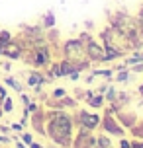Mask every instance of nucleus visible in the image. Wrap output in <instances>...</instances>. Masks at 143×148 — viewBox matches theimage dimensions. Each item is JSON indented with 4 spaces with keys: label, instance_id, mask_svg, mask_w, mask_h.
I'll use <instances>...</instances> for the list:
<instances>
[{
    "label": "nucleus",
    "instance_id": "f257e3e1",
    "mask_svg": "<svg viewBox=\"0 0 143 148\" xmlns=\"http://www.w3.org/2000/svg\"><path fill=\"white\" fill-rule=\"evenodd\" d=\"M81 121H83V125H86V127H94V125H98V115L81 113Z\"/></svg>",
    "mask_w": 143,
    "mask_h": 148
},
{
    "label": "nucleus",
    "instance_id": "f03ea898",
    "mask_svg": "<svg viewBox=\"0 0 143 148\" xmlns=\"http://www.w3.org/2000/svg\"><path fill=\"white\" fill-rule=\"evenodd\" d=\"M88 51H90V55L94 59H102V49H100L96 43H90V49H88Z\"/></svg>",
    "mask_w": 143,
    "mask_h": 148
},
{
    "label": "nucleus",
    "instance_id": "7ed1b4c3",
    "mask_svg": "<svg viewBox=\"0 0 143 148\" xmlns=\"http://www.w3.org/2000/svg\"><path fill=\"white\" fill-rule=\"evenodd\" d=\"M39 82H41V78H39V76H31V78H30V84H31V86H35V84H39Z\"/></svg>",
    "mask_w": 143,
    "mask_h": 148
},
{
    "label": "nucleus",
    "instance_id": "20e7f679",
    "mask_svg": "<svg viewBox=\"0 0 143 148\" xmlns=\"http://www.w3.org/2000/svg\"><path fill=\"white\" fill-rule=\"evenodd\" d=\"M45 23H47V25H53V23H55V18H53V14H49V16L45 18Z\"/></svg>",
    "mask_w": 143,
    "mask_h": 148
},
{
    "label": "nucleus",
    "instance_id": "39448f33",
    "mask_svg": "<svg viewBox=\"0 0 143 148\" xmlns=\"http://www.w3.org/2000/svg\"><path fill=\"white\" fill-rule=\"evenodd\" d=\"M141 25H143V16H141Z\"/></svg>",
    "mask_w": 143,
    "mask_h": 148
}]
</instances>
